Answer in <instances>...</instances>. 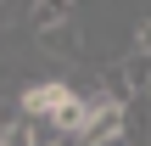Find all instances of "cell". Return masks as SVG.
<instances>
[{
  "mask_svg": "<svg viewBox=\"0 0 151 146\" xmlns=\"http://www.w3.org/2000/svg\"><path fill=\"white\" fill-rule=\"evenodd\" d=\"M67 101H73V84L67 79H39V84L22 90V118H56Z\"/></svg>",
  "mask_w": 151,
  "mask_h": 146,
  "instance_id": "obj_1",
  "label": "cell"
},
{
  "mask_svg": "<svg viewBox=\"0 0 151 146\" xmlns=\"http://www.w3.org/2000/svg\"><path fill=\"white\" fill-rule=\"evenodd\" d=\"M39 45H45L50 56H67V62H73V56L84 51V34H78V11H73V17H62L56 28H45V34H39Z\"/></svg>",
  "mask_w": 151,
  "mask_h": 146,
  "instance_id": "obj_2",
  "label": "cell"
},
{
  "mask_svg": "<svg viewBox=\"0 0 151 146\" xmlns=\"http://www.w3.org/2000/svg\"><path fill=\"white\" fill-rule=\"evenodd\" d=\"M62 17H73V6H62V0H34V6H28V23H34V39H39L45 28H56Z\"/></svg>",
  "mask_w": 151,
  "mask_h": 146,
  "instance_id": "obj_3",
  "label": "cell"
},
{
  "mask_svg": "<svg viewBox=\"0 0 151 146\" xmlns=\"http://www.w3.org/2000/svg\"><path fill=\"white\" fill-rule=\"evenodd\" d=\"M0 146H34V129H28V118H22V113L0 129Z\"/></svg>",
  "mask_w": 151,
  "mask_h": 146,
  "instance_id": "obj_4",
  "label": "cell"
},
{
  "mask_svg": "<svg viewBox=\"0 0 151 146\" xmlns=\"http://www.w3.org/2000/svg\"><path fill=\"white\" fill-rule=\"evenodd\" d=\"M134 51H140V56H151V17L134 28Z\"/></svg>",
  "mask_w": 151,
  "mask_h": 146,
  "instance_id": "obj_5",
  "label": "cell"
},
{
  "mask_svg": "<svg viewBox=\"0 0 151 146\" xmlns=\"http://www.w3.org/2000/svg\"><path fill=\"white\" fill-rule=\"evenodd\" d=\"M11 17H17V6H0V28H6V23H11Z\"/></svg>",
  "mask_w": 151,
  "mask_h": 146,
  "instance_id": "obj_6",
  "label": "cell"
},
{
  "mask_svg": "<svg viewBox=\"0 0 151 146\" xmlns=\"http://www.w3.org/2000/svg\"><path fill=\"white\" fill-rule=\"evenodd\" d=\"M50 146H78V141H67V135H62V141H50Z\"/></svg>",
  "mask_w": 151,
  "mask_h": 146,
  "instance_id": "obj_7",
  "label": "cell"
},
{
  "mask_svg": "<svg viewBox=\"0 0 151 146\" xmlns=\"http://www.w3.org/2000/svg\"><path fill=\"white\" fill-rule=\"evenodd\" d=\"M112 146H129V141H112Z\"/></svg>",
  "mask_w": 151,
  "mask_h": 146,
  "instance_id": "obj_8",
  "label": "cell"
},
{
  "mask_svg": "<svg viewBox=\"0 0 151 146\" xmlns=\"http://www.w3.org/2000/svg\"><path fill=\"white\" fill-rule=\"evenodd\" d=\"M146 101H151V90H146Z\"/></svg>",
  "mask_w": 151,
  "mask_h": 146,
  "instance_id": "obj_9",
  "label": "cell"
}]
</instances>
